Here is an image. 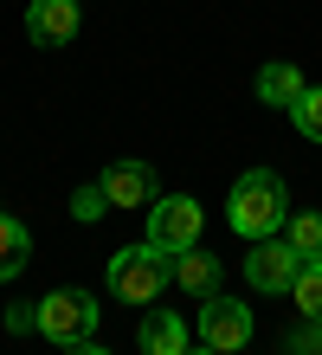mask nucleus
Masks as SVG:
<instances>
[{"label": "nucleus", "instance_id": "1", "mask_svg": "<svg viewBox=\"0 0 322 355\" xmlns=\"http://www.w3.org/2000/svg\"><path fill=\"white\" fill-rule=\"evenodd\" d=\"M284 220H290V194H284V181H277L271 168H251V175L232 181L226 226L239 239H277V233H284Z\"/></svg>", "mask_w": 322, "mask_h": 355}, {"label": "nucleus", "instance_id": "2", "mask_svg": "<svg viewBox=\"0 0 322 355\" xmlns=\"http://www.w3.org/2000/svg\"><path fill=\"white\" fill-rule=\"evenodd\" d=\"M168 278H175V252H155V245H123V252L110 259V291L123 304H155Z\"/></svg>", "mask_w": 322, "mask_h": 355}, {"label": "nucleus", "instance_id": "3", "mask_svg": "<svg viewBox=\"0 0 322 355\" xmlns=\"http://www.w3.org/2000/svg\"><path fill=\"white\" fill-rule=\"evenodd\" d=\"M97 297L91 291H78V284H64L52 291V297H39V336H52L58 349H71V343H91L97 336Z\"/></svg>", "mask_w": 322, "mask_h": 355}, {"label": "nucleus", "instance_id": "4", "mask_svg": "<svg viewBox=\"0 0 322 355\" xmlns=\"http://www.w3.org/2000/svg\"><path fill=\"white\" fill-rule=\"evenodd\" d=\"M200 200L193 194H168L148 207V245L155 252H187V245H200Z\"/></svg>", "mask_w": 322, "mask_h": 355}, {"label": "nucleus", "instance_id": "5", "mask_svg": "<svg viewBox=\"0 0 322 355\" xmlns=\"http://www.w3.org/2000/svg\"><path fill=\"white\" fill-rule=\"evenodd\" d=\"M200 343L220 349V355H239L251 343V310L239 297H226V291H213V297L200 304Z\"/></svg>", "mask_w": 322, "mask_h": 355}, {"label": "nucleus", "instance_id": "6", "mask_svg": "<svg viewBox=\"0 0 322 355\" xmlns=\"http://www.w3.org/2000/svg\"><path fill=\"white\" fill-rule=\"evenodd\" d=\"M97 187H103V200L116 207V214H148L161 194H155V168L148 162H110V168L97 175Z\"/></svg>", "mask_w": 322, "mask_h": 355}, {"label": "nucleus", "instance_id": "7", "mask_svg": "<svg viewBox=\"0 0 322 355\" xmlns=\"http://www.w3.org/2000/svg\"><path fill=\"white\" fill-rule=\"evenodd\" d=\"M296 271H303V259H296V245L290 239H251V252H245V278L251 291H290L296 284Z\"/></svg>", "mask_w": 322, "mask_h": 355}, {"label": "nucleus", "instance_id": "8", "mask_svg": "<svg viewBox=\"0 0 322 355\" xmlns=\"http://www.w3.org/2000/svg\"><path fill=\"white\" fill-rule=\"evenodd\" d=\"M78 0H33L26 7V33H33V46H71L78 39Z\"/></svg>", "mask_w": 322, "mask_h": 355}, {"label": "nucleus", "instance_id": "9", "mask_svg": "<svg viewBox=\"0 0 322 355\" xmlns=\"http://www.w3.org/2000/svg\"><path fill=\"white\" fill-rule=\"evenodd\" d=\"M136 349L142 355H187V323L175 310H148L142 329H136Z\"/></svg>", "mask_w": 322, "mask_h": 355}, {"label": "nucleus", "instance_id": "10", "mask_svg": "<svg viewBox=\"0 0 322 355\" xmlns=\"http://www.w3.org/2000/svg\"><path fill=\"white\" fill-rule=\"evenodd\" d=\"M175 284L187 291V297H213V291H220V259L213 252H200V245H187V252H175Z\"/></svg>", "mask_w": 322, "mask_h": 355}, {"label": "nucleus", "instance_id": "11", "mask_svg": "<svg viewBox=\"0 0 322 355\" xmlns=\"http://www.w3.org/2000/svg\"><path fill=\"white\" fill-rule=\"evenodd\" d=\"M26 265H33V233H26L13 214H0V284L19 278Z\"/></svg>", "mask_w": 322, "mask_h": 355}, {"label": "nucleus", "instance_id": "12", "mask_svg": "<svg viewBox=\"0 0 322 355\" xmlns=\"http://www.w3.org/2000/svg\"><path fill=\"white\" fill-rule=\"evenodd\" d=\"M303 91L310 85H303V71H296V65H265V71H258V97H265L271 110H290Z\"/></svg>", "mask_w": 322, "mask_h": 355}, {"label": "nucleus", "instance_id": "13", "mask_svg": "<svg viewBox=\"0 0 322 355\" xmlns=\"http://www.w3.org/2000/svg\"><path fill=\"white\" fill-rule=\"evenodd\" d=\"M290 297H296V310H303V323H322V259H310L303 271H296Z\"/></svg>", "mask_w": 322, "mask_h": 355}, {"label": "nucleus", "instance_id": "14", "mask_svg": "<svg viewBox=\"0 0 322 355\" xmlns=\"http://www.w3.org/2000/svg\"><path fill=\"white\" fill-rule=\"evenodd\" d=\"M284 239L296 245V259H303V265L322 259V214H290L284 220Z\"/></svg>", "mask_w": 322, "mask_h": 355}, {"label": "nucleus", "instance_id": "15", "mask_svg": "<svg viewBox=\"0 0 322 355\" xmlns=\"http://www.w3.org/2000/svg\"><path fill=\"white\" fill-rule=\"evenodd\" d=\"M290 123H296V130H303L310 142H322V85H310L303 97L290 103Z\"/></svg>", "mask_w": 322, "mask_h": 355}, {"label": "nucleus", "instance_id": "16", "mask_svg": "<svg viewBox=\"0 0 322 355\" xmlns=\"http://www.w3.org/2000/svg\"><path fill=\"white\" fill-rule=\"evenodd\" d=\"M103 214H110V200H103V187H97V181H91V187H78V194H71V220L97 226Z\"/></svg>", "mask_w": 322, "mask_h": 355}, {"label": "nucleus", "instance_id": "17", "mask_svg": "<svg viewBox=\"0 0 322 355\" xmlns=\"http://www.w3.org/2000/svg\"><path fill=\"white\" fill-rule=\"evenodd\" d=\"M7 329H13V336L39 329V304H13V310H7Z\"/></svg>", "mask_w": 322, "mask_h": 355}, {"label": "nucleus", "instance_id": "18", "mask_svg": "<svg viewBox=\"0 0 322 355\" xmlns=\"http://www.w3.org/2000/svg\"><path fill=\"white\" fill-rule=\"evenodd\" d=\"M290 355H322V323H310V329H303V336H296V343H290Z\"/></svg>", "mask_w": 322, "mask_h": 355}, {"label": "nucleus", "instance_id": "19", "mask_svg": "<svg viewBox=\"0 0 322 355\" xmlns=\"http://www.w3.org/2000/svg\"><path fill=\"white\" fill-rule=\"evenodd\" d=\"M64 355H110V349H97V343H71Z\"/></svg>", "mask_w": 322, "mask_h": 355}, {"label": "nucleus", "instance_id": "20", "mask_svg": "<svg viewBox=\"0 0 322 355\" xmlns=\"http://www.w3.org/2000/svg\"><path fill=\"white\" fill-rule=\"evenodd\" d=\"M187 355H220V349H206V343H200V349H187Z\"/></svg>", "mask_w": 322, "mask_h": 355}]
</instances>
